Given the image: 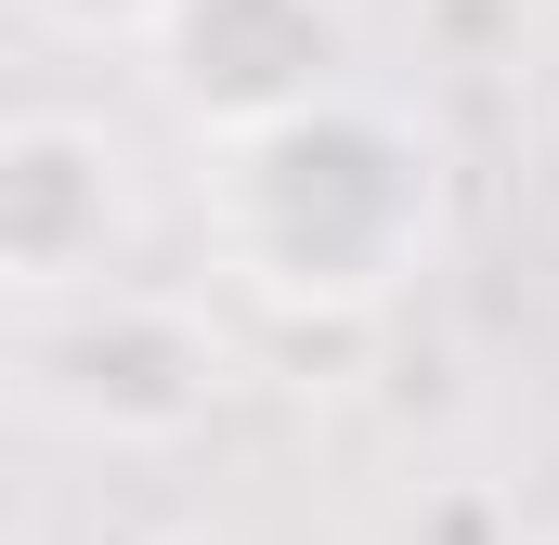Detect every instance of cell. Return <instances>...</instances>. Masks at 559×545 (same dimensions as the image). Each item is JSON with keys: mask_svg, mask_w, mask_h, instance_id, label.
Listing matches in <instances>:
<instances>
[{"mask_svg": "<svg viewBox=\"0 0 559 545\" xmlns=\"http://www.w3.org/2000/svg\"><path fill=\"white\" fill-rule=\"evenodd\" d=\"M222 221H235V247L261 261V286L365 299V286H391V261L429 234V169L378 131V118H352V105H299L274 131H235Z\"/></svg>", "mask_w": 559, "mask_h": 545, "instance_id": "cell-1", "label": "cell"}, {"mask_svg": "<svg viewBox=\"0 0 559 545\" xmlns=\"http://www.w3.org/2000/svg\"><path fill=\"white\" fill-rule=\"evenodd\" d=\"M169 92L222 131H274L299 105H325L338 65V0H169Z\"/></svg>", "mask_w": 559, "mask_h": 545, "instance_id": "cell-2", "label": "cell"}, {"mask_svg": "<svg viewBox=\"0 0 559 545\" xmlns=\"http://www.w3.org/2000/svg\"><path fill=\"white\" fill-rule=\"evenodd\" d=\"M79 195H105V143L26 118L13 131V169H0V234H13V272L26 286H79V261H92V234L66 221Z\"/></svg>", "mask_w": 559, "mask_h": 545, "instance_id": "cell-3", "label": "cell"}, {"mask_svg": "<svg viewBox=\"0 0 559 545\" xmlns=\"http://www.w3.org/2000/svg\"><path fill=\"white\" fill-rule=\"evenodd\" d=\"M52 26H105V13H169V0H39Z\"/></svg>", "mask_w": 559, "mask_h": 545, "instance_id": "cell-4", "label": "cell"}]
</instances>
